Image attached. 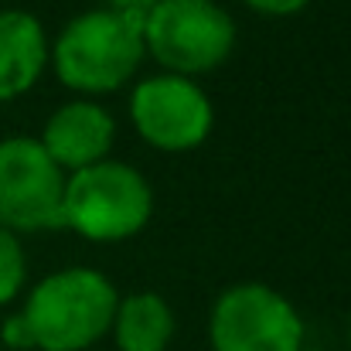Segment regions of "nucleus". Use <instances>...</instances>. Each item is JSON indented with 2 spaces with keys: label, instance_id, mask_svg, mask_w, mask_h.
<instances>
[{
  "label": "nucleus",
  "instance_id": "nucleus-7",
  "mask_svg": "<svg viewBox=\"0 0 351 351\" xmlns=\"http://www.w3.org/2000/svg\"><path fill=\"white\" fill-rule=\"evenodd\" d=\"M130 123L154 150L188 154L208 140L215 106L195 79L160 72L130 93Z\"/></svg>",
  "mask_w": 351,
  "mask_h": 351
},
{
  "label": "nucleus",
  "instance_id": "nucleus-14",
  "mask_svg": "<svg viewBox=\"0 0 351 351\" xmlns=\"http://www.w3.org/2000/svg\"><path fill=\"white\" fill-rule=\"evenodd\" d=\"M154 3H157V0H106V10L123 14V17H133V21L143 24V17L154 10Z\"/></svg>",
  "mask_w": 351,
  "mask_h": 351
},
{
  "label": "nucleus",
  "instance_id": "nucleus-15",
  "mask_svg": "<svg viewBox=\"0 0 351 351\" xmlns=\"http://www.w3.org/2000/svg\"><path fill=\"white\" fill-rule=\"evenodd\" d=\"M300 351H321V348H300Z\"/></svg>",
  "mask_w": 351,
  "mask_h": 351
},
{
  "label": "nucleus",
  "instance_id": "nucleus-10",
  "mask_svg": "<svg viewBox=\"0 0 351 351\" xmlns=\"http://www.w3.org/2000/svg\"><path fill=\"white\" fill-rule=\"evenodd\" d=\"M174 311L160 293L140 290L130 297H119L113 314V341L119 351H167L174 338Z\"/></svg>",
  "mask_w": 351,
  "mask_h": 351
},
{
  "label": "nucleus",
  "instance_id": "nucleus-13",
  "mask_svg": "<svg viewBox=\"0 0 351 351\" xmlns=\"http://www.w3.org/2000/svg\"><path fill=\"white\" fill-rule=\"evenodd\" d=\"M249 10L263 14V17H293L300 14L311 0H242Z\"/></svg>",
  "mask_w": 351,
  "mask_h": 351
},
{
  "label": "nucleus",
  "instance_id": "nucleus-12",
  "mask_svg": "<svg viewBox=\"0 0 351 351\" xmlns=\"http://www.w3.org/2000/svg\"><path fill=\"white\" fill-rule=\"evenodd\" d=\"M0 341H3L7 348H14V351H34L31 328H27V321L21 317V311L10 314V317L3 321V328H0Z\"/></svg>",
  "mask_w": 351,
  "mask_h": 351
},
{
  "label": "nucleus",
  "instance_id": "nucleus-5",
  "mask_svg": "<svg viewBox=\"0 0 351 351\" xmlns=\"http://www.w3.org/2000/svg\"><path fill=\"white\" fill-rule=\"evenodd\" d=\"M304 317L290 297L266 283H235L208 314L212 351H300Z\"/></svg>",
  "mask_w": 351,
  "mask_h": 351
},
{
  "label": "nucleus",
  "instance_id": "nucleus-1",
  "mask_svg": "<svg viewBox=\"0 0 351 351\" xmlns=\"http://www.w3.org/2000/svg\"><path fill=\"white\" fill-rule=\"evenodd\" d=\"M143 58V24L106 7L72 17L58 31L55 45H48V62L58 82L86 99L123 89Z\"/></svg>",
  "mask_w": 351,
  "mask_h": 351
},
{
  "label": "nucleus",
  "instance_id": "nucleus-6",
  "mask_svg": "<svg viewBox=\"0 0 351 351\" xmlns=\"http://www.w3.org/2000/svg\"><path fill=\"white\" fill-rule=\"evenodd\" d=\"M65 171L45 154L38 136L0 140V229L45 232L62 229Z\"/></svg>",
  "mask_w": 351,
  "mask_h": 351
},
{
  "label": "nucleus",
  "instance_id": "nucleus-16",
  "mask_svg": "<svg viewBox=\"0 0 351 351\" xmlns=\"http://www.w3.org/2000/svg\"><path fill=\"white\" fill-rule=\"evenodd\" d=\"M348 341H351V324H348Z\"/></svg>",
  "mask_w": 351,
  "mask_h": 351
},
{
  "label": "nucleus",
  "instance_id": "nucleus-11",
  "mask_svg": "<svg viewBox=\"0 0 351 351\" xmlns=\"http://www.w3.org/2000/svg\"><path fill=\"white\" fill-rule=\"evenodd\" d=\"M24 280H27V263H24L21 239L7 229H0V307L10 304L21 293Z\"/></svg>",
  "mask_w": 351,
  "mask_h": 351
},
{
  "label": "nucleus",
  "instance_id": "nucleus-8",
  "mask_svg": "<svg viewBox=\"0 0 351 351\" xmlns=\"http://www.w3.org/2000/svg\"><path fill=\"white\" fill-rule=\"evenodd\" d=\"M38 140L65 174H75L99 160H110L117 140V119L106 106L93 99H72L48 117Z\"/></svg>",
  "mask_w": 351,
  "mask_h": 351
},
{
  "label": "nucleus",
  "instance_id": "nucleus-2",
  "mask_svg": "<svg viewBox=\"0 0 351 351\" xmlns=\"http://www.w3.org/2000/svg\"><path fill=\"white\" fill-rule=\"evenodd\" d=\"M119 293L93 266L48 273L24 300L21 317L31 328L34 351H86L113 328Z\"/></svg>",
  "mask_w": 351,
  "mask_h": 351
},
{
  "label": "nucleus",
  "instance_id": "nucleus-3",
  "mask_svg": "<svg viewBox=\"0 0 351 351\" xmlns=\"http://www.w3.org/2000/svg\"><path fill=\"white\" fill-rule=\"evenodd\" d=\"M154 219L150 181L123 160H99L65 178L62 229L89 242H126Z\"/></svg>",
  "mask_w": 351,
  "mask_h": 351
},
{
  "label": "nucleus",
  "instance_id": "nucleus-9",
  "mask_svg": "<svg viewBox=\"0 0 351 351\" xmlns=\"http://www.w3.org/2000/svg\"><path fill=\"white\" fill-rule=\"evenodd\" d=\"M48 65L45 24L31 10H0V103L21 99L38 86Z\"/></svg>",
  "mask_w": 351,
  "mask_h": 351
},
{
  "label": "nucleus",
  "instance_id": "nucleus-4",
  "mask_svg": "<svg viewBox=\"0 0 351 351\" xmlns=\"http://www.w3.org/2000/svg\"><path fill=\"white\" fill-rule=\"evenodd\" d=\"M235 21L219 0H157L143 17V51L171 75H205L229 62Z\"/></svg>",
  "mask_w": 351,
  "mask_h": 351
}]
</instances>
